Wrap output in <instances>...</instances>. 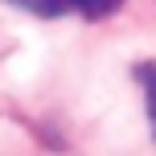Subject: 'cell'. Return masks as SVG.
<instances>
[{"label": "cell", "mask_w": 156, "mask_h": 156, "mask_svg": "<svg viewBox=\"0 0 156 156\" xmlns=\"http://www.w3.org/2000/svg\"><path fill=\"white\" fill-rule=\"evenodd\" d=\"M66 4L78 8L82 16H94V21H99V16H111L119 4H123V0H66Z\"/></svg>", "instance_id": "obj_1"}, {"label": "cell", "mask_w": 156, "mask_h": 156, "mask_svg": "<svg viewBox=\"0 0 156 156\" xmlns=\"http://www.w3.org/2000/svg\"><path fill=\"white\" fill-rule=\"evenodd\" d=\"M21 4L25 12H37V16H62L66 12V0H12Z\"/></svg>", "instance_id": "obj_2"}, {"label": "cell", "mask_w": 156, "mask_h": 156, "mask_svg": "<svg viewBox=\"0 0 156 156\" xmlns=\"http://www.w3.org/2000/svg\"><path fill=\"white\" fill-rule=\"evenodd\" d=\"M148 82V123H152V132H156V70L144 78Z\"/></svg>", "instance_id": "obj_3"}]
</instances>
